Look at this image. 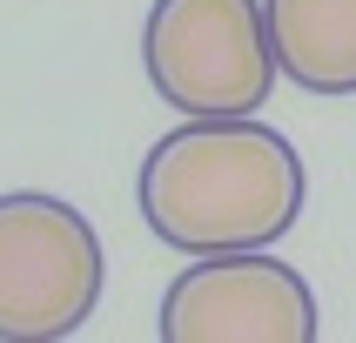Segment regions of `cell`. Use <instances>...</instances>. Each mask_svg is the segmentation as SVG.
<instances>
[{
    "label": "cell",
    "mask_w": 356,
    "mask_h": 343,
    "mask_svg": "<svg viewBox=\"0 0 356 343\" xmlns=\"http://www.w3.org/2000/svg\"><path fill=\"white\" fill-rule=\"evenodd\" d=\"M141 222L175 256L269 249L296 229L309 175L289 135L256 115H188L141 161Z\"/></svg>",
    "instance_id": "cell-1"
},
{
    "label": "cell",
    "mask_w": 356,
    "mask_h": 343,
    "mask_svg": "<svg viewBox=\"0 0 356 343\" xmlns=\"http://www.w3.org/2000/svg\"><path fill=\"white\" fill-rule=\"evenodd\" d=\"M108 256L74 202L14 189L0 196V343H60L95 317Z\"/></svg>",
    "instance_id": "cell-2"
},
{
    "label": "cell",
    "mask_w": 356,
    "mask_h": 343,
    "mask_svg": "<svg viewBox=\"0 0 356 343\" xmlns=\"http://www.w3.org/2000/svg\"><path fill=\"white\" fill-rule=\"evenodd\" d=\"M141 67L175 115H256L276 88L262 0H155Z\"/></svg>",
    "instance_id": "cell-3"
},
{
    "label": "cell",
    "mask_w": 356,
    "mask_h": 343,
    "mask_svg": "<svg viewBox=\"0 0 356 343\" xmlns=\"http://www.w3.org/2000/svg\"><path fill=\"white\" fill-rule=\"evenodd\" d=\"M161 343H316V289L269 249L195 256L161 296Z\"/></svg>",
    "instance_id": "cell-4"
},
{
    "label": "cell",
    "mask_w": 356,
    "mask_h": 343,
    "mask_svg": "<svg viewBox=\"0 0 356 343\" xmlns=\"http://www.w3.org/2000/svg\"><path fill=\"white\" fill-rule=\"evenodd\" d=\"M276 74L302 95H356V0H262Z\"/></svg>",
    "instance_id": "cell-5"
}]
</instances>
